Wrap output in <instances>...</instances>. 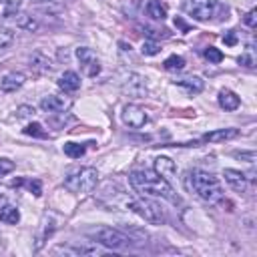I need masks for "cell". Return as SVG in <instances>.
Segmentation results:
<instances>
[{
  "mask_svg": "<svg viewBox=\"0 0 257 257\" xmlns=\"http://www.w3.org/2000/svg\"><path fill=\"white\" fill-rule=\"evenodd\" d=\"M128 183L137 193H141L145 197H161L171 203H179L175 189L169 185V181L165 177H161L155 171H133L128 175Z\"/></svg>",
  "mask_w": 257,
  "mask_h": 257,
  "instance_id": "6da1fadb",
  "label": "cell"
},
{
  "mask_svg": "<svg viewBox=\"0 0 257 257\" xmlns=\"http://www.w3.org/2000/svg\"><path fill=\"white\" fill-rule=\"evenodd\" d=\"M189 185L191 189L197 193L199 199L211 203V205H217L223 201L225 193H223V187L219 183V179L213 175V173H207L203 169H193L191 175H189Z\"/></svg>",
  "mask_w": 257,
  "mask_h": 257,
  "instance_id": "7a4b0ae2",
  "label": "cell"
},
{
  "mask_svg": "<svg viewBox=\"0 0 257 257\" xmlns=\"http://www.w3.org/2000/svg\"><path fill=\"white\" fill-rule=\"evenodd\" d=\"M96 185H98V171L94 167H82V169L66 175V179H64V187L76 195L92 193L96 189Z\"/></svg>",
  "mask_w": 257,
  "mask_h": 257,
  "instance_id": "3957f363",
  "label": "cell"
},
{
  "mask_svg": "<svg viewBox=\"0 0 257 257\" xmlns=\"http://www.w3.org/2000/svg\"><path fill=\"white\" fill-rule=\"evenodd\" d=\"M128 209H133L137 215H141L147 223L151 225H163L167 221V215L163 211V207L153 201V199H147L145 195L139 197V199H131L128 201Z\"/></svg>",
  "mask_w": 257,
  "mask_h": 257,
  "instance_id": "277c9868",
  "label": "cell"
},
{
  "mask_svg": "<svg viewBox=\"0 0 257 257\" xmlns=\"http://www.w3.org/2000/svg\"><path fill=\"white\" fill-rule=\"evenodd\" d=\"M90 237L106 249H124L133 243L131 235H126V233H122L120 229H114V227H98L90 233Z\"/></svg>",
  "mask_w": 257,
  "mask_h": 257,
  "instance_id": "5b68a950",
  "label": "cell"
},
{
  "mask_svg": "<svg viewBox=\"0 0 257 257\" xmlns=\"http://www.w3.org/2000/svg\"><path fill=\"white\" fill-rule=\"evenodd\" d=\"M183 10L199 22H207L215 16V2L213 0H185Z\"/></svg>",
  "mask_w": 257,
  "mask_h": 257,
  "instance_id": "8992f818",
  "label": "cell"
},
{
  "mask_svg": "<svg viewBox=\"0 0 257 257\" xmlns=\"http://www.w3.org/2000/svg\"><path fill=\"white\" fill-rule=\"evenodd\" d=\"M74 54H76V60H78V64H80V68L86 76H96L100 72V60H98V56L92 48L78 46L74 50Z\"/></svg>",
  "mask_w": 257,
  "mask_h": 257,
  "instance_id": "52a82bcc",
  "label": "cell"
},
{
  "mask_svg": "<svg viewBox=\"0 0 257 257\" xmlns=\"http://www.w3.org/2000/svg\"><path fill=\"white\" fill-rule=\"evenodd\" d=\"M120 118L126 126L131 128H143L147 122H149V114L143 106L135 104V102H128L122 106V112H120Z\"/></svg>",
  "mask_w": 257,
  "mask_h": 257,
  "instance_id": "ba28073f",
  "label": "cell"
},
{
  "mask_svg": "<svg viewBox=\"0 0 257 257\" xmlns=\"http://www.w3.org/2000/svg\"><path fill=\"white\" fill-rule=\"evenodd\" d=\"M120 88L124 94L128 96H135V98H143L147 94V84H145V78L137 72H128L124 74L122 82H120Z\"/></svg>",
  "mask_w": 257,
  "mask_h": 257,
  "instance_id": "9c48e42d",
  "label": "cell"
},
{
  "mask_svg": "<svg viewBox=\"0 0 257 257\" xmlns=\"http://www.w3.org/2000/svg\"><path fill=\"white\" fill-rule=\"evenodd\" d=\"M72 104V100L64 94H48L40 100V108L44 112H50V114H58V112H64L68 110Z\"/></svg>",
  "mask_w": 257,
  "mask_h": 257,
  "instance_id": "30bf717a",
  "label": "cell"
},
{
  "mask_svg": "<svg viewBox=\"0 0 257 257\" xmlns=\"http://www.w3.org/2000/svg\"><path fill=\"white\" fill-rule=\"evenodd\" d=\"M223 177L227 181V185L237 191V193H245L247 189V175L243 171H237V169H225L223 171Z\"/></svg>",
  "mask_w": 257,
  "mask_h": 257,
  "instance_id": "8fae6325",
  "label": "cell"
},
{
  "mask_svg": "<svg viewBox=\"0 0 257 257\" xmlns=\"http://www.w3.org/2000/svg\"><path fill=\"white\" fill-rule=\"evenodd\" d=\"M30 68H32L36 74H50V72L54 70V64H52V60H50L46 54L34 52V54L30 56Z\"/></svg>",
  "mask_w": 257,
  "mask_h": 257,
  "instance_id": "7c38bea8",
  "label": "cell"
},
{
  "mask_svg": "<svg viewBox=\"0 0 257 257\" xmlns=\"http://www.w3.org/2000/svg\"><path fill=\"white\" fill-rule=\"evenodd\" d=\"M24 82H26V76L22 72H8L0 80V90L2 92H16Z\"/></svg>",
  "mask_w": 257,
  "mask_h": 257,
  "instance_id": "4fadbf2b",
  "label": "cell"
},
{
  "mask_svg": "<svg viewBox=\"0 0 257 257\" xmlns=\"http://www.w3.org/2000/svg\"><path fill=\"white\" fill-rule=\"evenodd\" d=\"M58 86H60L66 94L76 92V90L80 88V76H78L74 70H66V72L60 74V78H58Z\"/></svg>",
  "mask_w": 257,
  "mask_h": 257,
  "instance_id": "5bb4252c",
  "label": "cell"
},
{
  "mask_svg": "<svg viewBox=\"0 0 257 257\" xmlns=\"http://www.w3.org/2000/svg\"><path fill=\"white\" fill-rule=\"evenodd\" d=\"M155 173H159L161 177H165V179L169 181L171 177H175V173H177V165H175L173 159L161 155V157L155 159Z\"/></svg>",
  "mask_w": 257,
  "mask_h": 257,
  "instance_id": "9a60e30c",
  "label": "cell"
},
{
  "mask_svg": "<svg viewBox=\"0 0 257 257\" xmlns=\"http://www.w3.org/2000/svg\"><path fill=\"white\" fill-rule=\"evenodd\" d=\"M237 135H239V131L233 128V126H229V128H217V131H213V133H207V135L203 137V141H207V143H223V141L235 139Z\"/></svg>",
  "mask_w": 257,
  "mask_h": 257,
  "instance_id": "2e32d148",
  "label": "cell"
},
{
  "mask_svg": "<svg viewBox=\"0 0 257 257\" xmlns=\"http://www.w3.org/2000/svg\"><path fill=\"white\" fill-rule=\"evenodd\" d=\"M239 104H241V100H239V96H237L233 90L223 88V90L219 92V106H221V108H225V110H237Z\"/></svg>",
  "mask_w": 257,
  "mask_h": 257,
  "instance_id": "e0dca14e",
  "label": "cell"
},
{
  "mask_svg": "<svg viewBox=\"0 0 257 257\" xmlns=\"http://www.w3.org/2000/svg\"><path fill=\"white\" fill-rule=\"evenodd\" d=\"M14 22H16V28L26 30V32H36L40 28L38 20L34 16H30V14H16L14 16Z\"/></svg>",
  "mask_w": 257,
  "mask_h": 257,
  "instance_id": "ac0fdd59",
  "label": "cell"
},
{
  "mask_svg": "<svg viewBox=\"0 0 257 257\" xmlns=\"http://www.w3.org/2000/svg\"><path fill=\"white\" fill-rule=\"evenodd\" d=\"M0 221L6 225H16L20 221V211L14 205H4L0 207Z\"/></svg>",
  "mask_w": 257,
  "mask_h": 257,
  "instance_id": "d6986e66",
  "label": "cell"
},
{
  "mask_svg": "<svg viewBox=\"0 0 257 257\" xmlns=\"http://www.w3.org/2000/svg\"><path fill=\"white\" fill-rule=\"evenodd\" d=\"M145 10H147V16H151L153 20H165L167 16V8L159 0H149Z\"/></svg>",
  "mask_w": 257,
  "mask_h": 257,
  "instance_id": "ffe728a7",
  "label": "cell"
},
{
  "mask_svg": "<svg viewBox=\"0 0 257 257\" xmlns=\"http://www.w3.org/2000/svg\"><path fill=\"white\" fill-rule=\"evenodd\" d=\"M177 84H179V86H183V88H187L191 94H199V92L203 90V86H205V82H203L199 76H189V78L177 80Z\"/></svg>",
  "mask_w": 257,
  "mask_h": 257,
  "instance_id": "44dd1931",
  "label": "cell"
},
{
  "mask_svg": "<svg viewBox=\"0 0 257 257\" xmlns=\"http://www.w3.org/2000/svg\"><path fill=\"white\" fill-rule=\"evenodd\" d=\"M163 64H165V68L169 72H177V70H183L185 68V58L179 56V54H171Z\"/></svg>",
  "mask_w": 257,
  "mask_h": 257,
  "instance_id": "7402d4cb",
  "label": "cell"
},
{
  "mask_svg": "<svg viewBox=\"0 0 257 257\" xmlns=\"http://www.w3.org/2000/svg\"><path fill=\"white\" fill-rule=\"evenodd\" d=\"M14 44V34L10 30H2L0 32V56H4Z\"/></svg>",
  "mask_w": 257,
  "mask_h": 257,
  "instance_id": "603a6c76",
  "label": "cell"
},
{
  "mask_svg": "<svg viewBox=\"0 0 257 257\" xmlns=\"http://www.w3.org/2000/svg\"><path fill=\"white\" fill-rule=\"evenodd\" d=\"M64 155H68L70 159H80L84 155V147L78 143H64Z\"/></svg>",
  "mask_w": 257,
  "mask_h": 257,
  "instance_id": "cb8c5ba5",
  "label": "cell"
},
{
  "mask_svg": "<svg viewBox=\"0 0 257 257\" xmlns=\"http://www.w3.org/2000/svg\"><path fill=\"white\" fill-rule=\"evenodd\" d=\"M203 54H205V58H207L209 62H213V64H219V62L223 60V52H221L219 48H215V46H207Z\"/></svg>",
  "mask_w": 257,
  "mask_h": 257,
  "instance_id": "d4e9b609",
  "label": "cell"
},
{
  "mask_svg": "<svg viewBox=\"0 0 257 257\" xmlns=\"http://www.w3.org/2000/svg\"><path fill=\"white\" fill-rule=\"evenodd\" d=\"M24 135H28V137H38V139H46V131H44L42 124H38V122L28 124V126L24 128Z\"/></svg>",
  "mask_w": 257,
  "mask_h": 257,
  "instance_id": "484cf974",
  "label": "cell"
},
{
  "mask_svg": "<svg viewBox=\"0 0 257 257\" xmlns=\"http://www.w3.org/2000/svg\"><path fill=\"white\" fill-rule=\"evenodd\" d=\"M141 52H143L145 56H153V54H157V52H159V44H157V42H153V40H149V42H143V48H141Z\"/></svg>",
  "mask_w": 257,
  "mask_h": 257,
  "instance_id": "4316f807",
  "label": "cell"
},
{
  "mask_svg": "<svg viewBox=\"0 0 257 257\" xmlns=\"http://www.w3.org/2000/svg\"><path fill=\"white\" fill-rule=\"evenodd\" d=\"M243 24L249 26V28H255V26H257V10H255V8L249 10V12L243 16Z\"/></svg>",
  "mask_w": 257,
  "mask_h": 257,
  "instance_id": "83f0119b",
  "label": "cell"
},
{
  "mask_svg": "<svg viewBox=\"0 0 257 257\" xmlns=\"http://www.w3.org/2000/svg\"><path fill=\"white\" fill-rule=\"evenodd\" d=\"M239 64H243V66H247V68H253L255 66V58H253V54H251V50H247V52H243L239 58Z\"/></svg>",
  "mask_w": 257,
  "mask_h": 257,
  "instance_id": "f1b7e54d",
  "label": "cell"
},
{
  "mask_svg": "<svg viewBox=\"0 0 257 257\" xmlns=\"http://www.w3.org/2000/svg\"><path fill=\"white\" fill-rule=\"evenodd\" d=\"M30 116H34V108L32 106L22 104V106L16 108V118H30Z\"/></svg>",
  "mask_w": 257,
  "mask_h": 257,
  "instance_id": "f546056e",
  "label": "cell"
},
{
  "mask_svg": "<svg viewBox=\"0 0 257 257\" xmlns=\"http://www.w3.org/2000/svg\"><path fill=\"white\" fill-rule=\"evenodd\" d=\"M233 157L243 159V161H247V163H255V159H257L255 151H235V153H233Z\"/></svg>",
  "mask_w": 257,
  "mask_h": 257,
  "instance_id": "4dcf8cb0",
  "label": "cell"
},
{
  "mask_svg": "<svg viewBox=\"0 0 257 257\" xmlns=\"http://www.w3.org/2000/svg\"><path fill=\"white\" fill-rule=\"evenodd\" d=\"M14 171V163L10 161V159H0V177H6L8 173H12Z\"/></svg>",
  "mask_w": 257,
  "mask_h": 257,
  "instance_id": "1f68e13d",
  "label": "cell"
},
{
  "mask_svg": "<svg viewBox=\"0 0 257 257\" xmlns=\"http://www.w3.org/2000/svg\"><path fill=\"white\" fill-rule=\"evenodd\" d=\"M223 42L229 44V46H235V44H237V34H235V30L225 32V34H223Z\"/></svg>",
  "mask_w": 257,
  "mask_h": 257,
  "instance_id": "d6a6232c",
  "label": "cell"
},
{
  "mask_svg": "<svg viewBox=\"0 0 257 257\" xmlns=\"http://www.w3.org/2000/svg\"><path fill=\"white\" fill-rule=\"evenodd\" d=\"M28 187L34 191V195H36V197H40V183H38V181H30V183H28Z\"/></svg>",
  "mask_w": 257,
  "mask_h": 257,
  "instance_id": "836d02e7",
  "label": "cell"
},
{
  "mask_svg": "<svg viewBox=\"0 0 257 257\" xmlns=\"http://www.w3.org/2000/svg\"><path fill=\"white\" fill-rule=\"evenodd\" d=\"M30 2H34V4H50L54 0H30Z\"/></svg>",
  "mask_w": 257,
  "mask_h": 257,
  "instance_id": "e575fe53",
  "label": "cell"
},
{
  "mask_svg": "<svg viewBox=\"0 0 257 257\" xmlns=\"http://www.w3.org/2000/svg\"><path fill=\"white\" fill-rule=\"evenodd\" d=\"M6 2H10V4H14V6H18L22 0H6Z\"/></svg>",
  "mask_w": 257,
  "mask_h": 257,
  "instance_id": "d590c367",
  "label": "cell"
}]
</instances>
